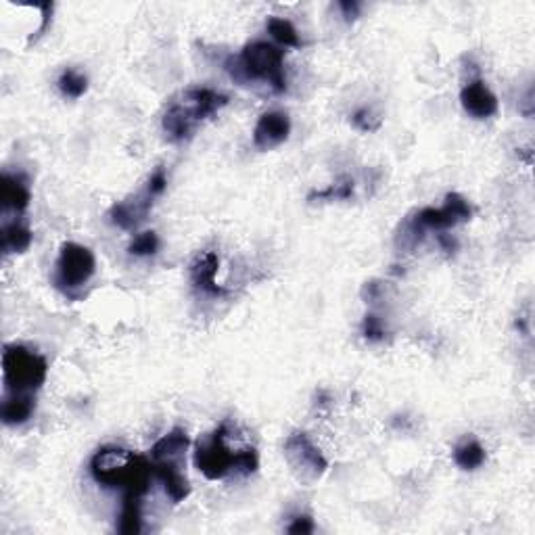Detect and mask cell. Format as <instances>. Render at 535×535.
Wrapping results in <instances>:
<instances>
[{"label":"cell","instance_id":"cell-15","mask_svg":"<svg viewBox=\"0 0 535 535\" xmlns=\"http://www.w3.org/2000/svg\"><path fill=\"white\" fill-rule=\"evenodd\" d=\"M188 445H190V439L187 435V431L180 429V427H176V429L165 433L162 439H157L148 451H151L153 462H165V460L180 462V458L187 454Z\"/></svg>","mask_w":535,"mask_h":535},{"label":"cell","instance_id":"cell-26","mask_svg":"<svg viewBox=\"0 0 535 535\" xmlns=\"http://www.w3.org/2000/svg\"><path fill=\"white\" fill-rule=\"evenodd\" d=\"M314 531H316V525H314V519L310 515L295 516V519L287 525V533H293V535H310Z\"/></svg>","mask_w":535,"mask_h":535},{"label":"cell","instance_id":"cell-16","mask_svg":"<svg viewBox=\"0 0 535 535\" xmlns=\"http://www.w3.org/2000/svg\"><path fill=\"white\" fill-rule=\"evenodd\" d=\"M3 423L4 427H21L29 423L36 412L32 394H4L3 400Z\"/></svg>","mask_w":535,"mask_h":535},{"label":"cell","instance_id":"cell-20","mask_svg":"<svg viewBox=\"0 0 535 535\" xmlns=\"http://www.w3.org/2000/svg\"><path fill=\"white\" fill-rule=\"evenodd\" d=\"M266 29L268 34H270V38L275 40L276 44L284 46V49H299V46H303L299 32H297V28L289 20L270 17V20L266 21Z\"/></svg>","mask_w":535,"mask_h":535},{"label":"cell","instance_id":"cell-11","mask_svg":"<svg viewBox=\"0 0 535 535\" xmlns=\"http://www.w3.org/2000/svg\"><path fill=\"white\" fill-rule=\"evenodd\" d=\"M460 105L475 120H487L498 113V97L481 78L468 80L460 91Z\"/></svg>","mask_w":535,"mask_h":535},{"label":"cell","instance_id":"cell-9","mask_svg":"<svg viewBox=\"0 0 535 535\" xmlns=\"http://www.w3.org/2000/svg\"><path fill=\"white\" fill-rule=\"evenodd\" d=\"M156 199H159L156 193H153L151 188L147 187L140 190V193L132 195V197L120 201V204H116L109 210V222L113 226H117V228L122 230H136L139 226L145 222L148 212L153 210V205H156Z\"/></svg>","mask_w":535,"mask_h":535},{"label":"cell","instance_id":"cell-29","mask_svg":"<svg viewBox=\"0 0 535 535\" xmlns=\"http://www.w3.org/2000/svg\"><path fill=\"white\" fill-rule=\"evenodd\" d=\"M437 243L442 247V252L448 255H454L458 252V239L448 233H437Z\"/></svg>","mask_w":535,"mask_h":535},{"label":"cell","instance_id":"cell-28","mask_svg":"<svg viewBox=\"0 0 535 535\" xmlns=\"http://www.w3.org/2000/svg\"><path fill=\"white\" fill-rule=\"evenodd\" d=\"M339 11H341L343 20H346L347 23L355 21L360 17V11H362V4L355 3V0H341V3H337Z\"/></svg>","mask_w":535,"mask_h":535},{"label":"cell","instance_id":"cell-7","mask_svg":"<svg viewBox=\"0 0 535 535\" xmlns=\"http://www.w3.org/2000/svg\"><path fill=\"white\" fill-rule=\"evenodd\" d=\"M284 458L293 468L297 479L303 483H316L324 477L329 460H326L323 451H320L307 433L295 431L284 439Z\"/></svg>","mask_w":535,"mask_h":535},{"label":"cell","instance_id":"cell-23","mask_svg":"<svg viewBox=\"0 0 535 535\" xmlns=\"http://www.w3.org/2000/svg\"><path fill=\"white\" fill-rule=\"evenodd\" d=\"M159 252V236L156 230H145V233L136 235L130 243L128 253L134 258H151Z\"/></svg>","mask_w":535,"mask_h":535},{"label":"cell","instance_id":"cell-6","mask_svg":"<svg viewBox=\"0 0 535 535\" xmlns=\"http://www.w3.org/2000/svg\"><path fill=\"white\" fill-rule=\"evenodd\" d=\"M230 423L224 420L213 433L205 439H199L197 448H195V467L199 473L210 481H222L230 475H235V462L239 450H230L228 437Z\"/></svg>","mask_w":535,"mask_h":535},{"label":"cell","instance_id":"cell-1","mask_svg":"<svg viewBox=\"0 0 535 535\" xmlns=\"http://www.w3.org/2000/svg\"><path fill=\"white\" fill-rule=\"evenodd\" d=\"M88 471L100 487L122 491V496L145 498L156 479L153 460L117 445H103L94 451Z\"/></svg>","mask_w":535,"mask_h":535},{"label":"cell","instance_id":"cell-2","mask_svg":"<svg viewBox=\"0 0 535 535\" xmlns=\"http://www.w3.org/2000/svg\"><path fill=\"white\" fill-rule=\"evenodd\" d=\"M224 69L233 82L241 86L252 82H264L276 94L287 91V76H284V51L266 40H253L243 46L236 57H228L224 61Z\"/></svg>","mask_w":535,"mask_h":535},{"label":"cell","instance_id":"cell-13","mask_svg":"<svg viewBox=\"0 0 535 535\" xmlns=\"http://www.w3.org/2000/svg\"><path fill=\"white\" fill-rule=\"evenodd\" d=\"M0 199H3L4 218H7L9 213H13V218H20L29 207V201H32V193H29L26 176L3 172V178H0Z\"/></svg>","mask_w":535,"mask_h":535},{"label":"cell","instance_id":"cell-18","mask_svg":"<svg viewBox=\"0 0 535 535\" xmlns=\"http://www.w3.org/2000/svg\"><path fill=\"white\" fill-rule=\"evenodd\" d=\"M487 451L477 439H465L454 448V462L462 471H477L485 465Z\"/></svg>","mask_w":535,"mask_h":535},{"label":"cell","instance_id":"cell-21","mask_svg":"<svg viewBox=\"0 0 535 535\" xmlns=\"http://www.w3.org/2000/svg\"><path fill=\"white\" fill-rule=\"evenodd\" d=\"M57 88L65 99L78 100L88 92V76L76 68H68L59 76Z\"/></svg>","mask_w":535,"mask_h":535},{"label":"cell","instance_id":"cell-17","mask_svg":"<svg viewBox=\"0 0 535 535\" xmlns=\"http://www.w3.org/2000/svg\"><path fill=\"white\" fill-rule=\"evenodd\" d=\"M0 239H3L4 255H17L28 252L34 241V235L26 224L20 222V218H15L4 220L3 228H0Z\"/></svg>","mask_w":535,"mask_h":535},{"label":"cell","instance_id":"cell-8","mask_svg":"<svg viewBox=\"0 0 535 535\" xmlns=\"http://www.w3.org/2000/svg\"><path fill=\"white\" fill-rule=\"evenodd\" d=\"M174 105L178 107V111L197 128L201 122L210 120L212 116L222 111L224 107L228 105V97H226L224 92L213 91V88L193 86L188 88V91H184L182 99L176 100Z\"/></svg>","mask_w":535,"mask_h":535},{"label":"cell","instance_id":"cell-25","mask_svg":"<svg viewBox=\"0 0 535 535\" xmlns=\"http://www.w3.org/2000/svg\"><path fill=\"white\" fill-rule=\"evenodd\" d=\"M349 122H352V126L360 130V132H374V130H379L380 126V117L374 116V111L368 109V107H362V109L354 111Z\"/></svg>","mask_w":535,"mask_h":535},{"label":"cell","instance_id":"cell-4","mask_svg":"<svg viewBox=\"0 0 535 535\" xmlns=\"http://www.w3.org/2000/svg\"><path fill=\"white\" fill-rule=\"evenodd\" d=\"M49 362L26 346H7L3 352L4 394H32L44 385Z\"/></svg>","mask_w":535,"mask_h":535},{"label":"cell","instance_id":"cell-14","mask_svg":"<svg viewBox=\"0 0 535 535\" xmlns=\"http://www.w3.org/2000/svg\"><path fill=\"white\" fill-rule=\"evenodd\" d=\"M153 471H156V479L164 485L165 496L172 502L180 504L190 496V483L180 471V462H153Z\"/></svg>","mask_w":535,"mask_h":535},{"label":"cell","instance_id":"cell-5","mask_svg":"<svg viewBox=\"0 0 535 535\" xmlns=\"http://www.w3.org/2000/svg\"><path fill=\"white\" fill-rule=\"evenodd\" d=\"M94 275H97V260L91 249L74 241L63 243L59 249L55 275H52L55 289L69 299H76L78 291L84 289Z\"/></svg>","mask_w":535,"mask_h":535},{"label":"cell","instance_id":"cell-22","mask_svg":"<svg viewBox=\"0 0 535 535\" xmlns=\"http://www.w3.org/2000/svg\"><path fill=\"white\" fill-rule=\"evenodd\" d=\"M355 193V182L354 178L349 176H339L331 187H326L323 190H312L307 195V201L310 204H316V201H349Z\"/></svg>","mask_w":535,"mask_h":535},{"label":"cell","instance_id":"cell-19","mask_svg":"<svg viewBox=\"0 0 535 535\" xmlns=\"http://www.w3.org/2000/svg\"><path fill=\"white\" fill-rule=\"evenodd\" d=\"M142 529V498L122 496V513L117 531L124 535H136Z\"/></svg>","mask_w":535,"mask_h":535},{"label":"cell","instance_id":"cell-10","mask_svg":"<svg viewBox=\"0 0 535 535\" xmlns=\"http://www.w3.org/2000/svg\"><path fill=\"white\" fill-rule=\"evenodd\" d=\"M291 117L284 111H266L253 128V147L258 151H272L289 140Z\"/></svg>","mask_w":535,"mask_h":535},{"label":"cell","instance_id":"cell-24","mask_svg":"<svg viewBox=\"0 0 535 535\" xmlns=\"http://www.w3.org/2000/svg\"><path fill=\"white\" fill-rule=\"evenodd\" d=\"M362 335H364L366 341L380 343L387 337V326H385L383 318H379L377 314H366L364 320H362Z\"/></svg>","mask_w":535,"mask_h":535},{"label":"cell","instance_id":"cell-3","mask_svg":"<svg viewBox=\"0 0 535 535\" xmlns=\"http://www.w3.org/2000/svg\"><path fill=\"white\" fill-rule=\"evenodd\" d=\"M473 218V207L460 193H448L442 207H423L416 212L412 218L403 222L400 235H397V245L403 249H414L423 243L425 235L435 230V233H448L458 224H465Z\"/></svg>","mask_w":535,"mask_h":535},{"label":"cell","instance_id":"cell-27","mask_svg":"<svg viewBox=\"0 0 535 535\" xmlns=\"http://www.w3.org/2000/svg\"><path fill=\"white\" fill-rule=\"evenodd\" d=\"M36 7L43 11V21H40V28L36 29V32L32 34V38H29V44L38 43V40L43 38V36L46 32H49L51 21H52V9H55V4H52V3H43V4H36Z\"/></svg>","mask_w":535,"mask_h":535},{"label":"cell","instance_id":"cell-12","mask_svg":"<svg viewBox=\"0 0 535 535\" xmlns=\"http://www.w3.org/2000/svg\"><path fill=\"white\" fill-rule=\"evenodd\" d=\"M218 268H220V258L216 252H201L197 258L190 261V268H188V276H190V283H193V287L210 297L226 295V289L216 281Z\"/></svg>","mask_w":535,"mask_h":535}]
</instances>
